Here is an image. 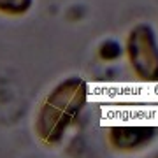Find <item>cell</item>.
<instances>
[{
    "mask_svg": "<svg viewBox=\"0 0 158 158\" xmlns=\"http://www.w3.org/2000/svg\"><path fill=\"white\" fill-rule=\"evenodd\" d=\"M88 100V83L79 76H70L58 83L46 95L35 114V135L44 146H58L69 128L79 118Z\"/></svg>",
    "mask_w": 158,
    "mask_h": 158,
    "instance_id": "6da1fadb",
    "label": "cell"
},
{
    "mask_svg": "<svg viewBox=\"0 0 158 158\" xmlns=\"http://www.w3.org/2000/svg\"><path fill=\"white\" fill-rule=\"evenodd\" d=\"M125 49L137 77L149 83L158 81V39L151 25H135L128 32Z\"/></svg>",
    "mask_w": 158,
    "mask_h": 158,
    "instance_id": "7a4b0ae2",
    "label": "cell"
},
{
    "mask_svg": "<svg viewBox=\"0 0 158 158\" xmlns=\"http://www.w3.org/2000/svg\"><path fill=\"white\" fill-rule=\"evenodd\" d=\"M156 132L151 125H116L107 130V142L119 153H132L149 146Z\"/></svg>",
    "mask_w": 158,
    "mask_h": 158,
    "instance_id": "3957f363",
    "label": "cell"
},
{
    "mask_svg": "<svg viewBox=\"0 0 158 158\" xmlns=\"http://www.w3.org/2000/svg\"><path fill=\"white\" fill-rule=\"evenodd\" d=\"M32 6L34 0H0V12L6 16H25Z\"/></svg>",
    "mask_w": 158,
    "mask_h": 158,
    "instance_id": "277c9868",
    "label": "cell"
},
{
    "mask_svg": "<svg viewBox=\"0 0 158 158\" xmlns=\"http://www.w3.org/2000/svg\"><path fill=\"white\" fill-rule=\"evenodd\" d=\"M123 55V46L114 39H106L98 46V58L104 62H116Z\"/></svg>",
    "mask_w": 158,
    "mask_h": 158,
    "instance_id": "5b68a950",
    "label": "cell"
},
{
    "mask_svg": "<svg viewBox=\"0 0 158 158\" xmlns=\"http://www.w3.org/2000/svg\"><path fill=\"white\" fill-rule=\"evenodd\" d=\"M156 158H158V156H156Z\"/></svg>",
    "mask_w": 158,
    "mask_h": 158,
    "instance_id": "8992f818",
    "label": "cell"
}]
</instances>
